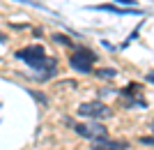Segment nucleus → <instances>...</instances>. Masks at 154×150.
I'll return each mask as SVG.
<instances>
[{"label":"nucleus","instance_id":"f257e3e1","mask_svg":"<svg viewBox=\"0 0 154 150\" xmlns=\"http://www.w3.org/2000/svg\"><path fill=\"white\" fill-rule=\"evenodd\" d=\"M16 58L23 60L28 67L37 69L39 81H46V78H51L53 74H55V58L46 56V51H44L42 44H32V46H26V49L16 51Z\"/></svg>","mask_w":154,"mask_h":150},{"label":"nucleus","instance_id":"f03ea898","mask_svg":"<svg viewBox=\"0 0 154 150\" xmlns=\"http://www.w3.org/2000/svg\"><path fill=\"white\" fill-rule=\"evenodd\" d=\"M99 56L90 49H85V46H78L76 51L69 56V65L71 69H76L78 74H92V65H94Z\"/></svg>","mask_w":154,"mask_h":150},{"label":"nucleus","instance_id":"7ed1b4c3","mask_svg":"<svg viewBox=\"0 0 154 150\" xmlns=\"http://www.w3.org/2000/svg\"><path fill=\"white\" fill-rule=\"evenodd\" d=\"M78 116L81 118H88V120H101V118H110L113 111H110L108 106L103 104L101 99H92V102H83V104L78 106Z\"/></svg>","mask_w":154,"mask_h":150},{"label":"nucleus","instance_id":"20e7f679","mask_svg":"<svg viewBox=\"0 0 154 150\" xmlns=\"http://www.w3.org/2000/svg\"><path fill=\"white\" fill-rule=\"evenodd\" d=\"M74 132H76L78 136H83V139H90V141L106 136V127H103L99 120H90V123H78V125H74Z\"/></svg>","mask_w":154,"mask_h":150},{"label":"nucleus","instance_id":"39448f33","mask_svg":"<svg viewBox=\"0 0 154 150\" xmlns=\"http://www.w3.org/2000/svg\"><path fill=\"white\" fill-rule=\"evenodd\" d=\"M129 143L127 141H113L108 136H101V139H94L92 141V148L90 150H127Z\"/></svg>","mask_w":154,"mask_h":150},{"label":"nucleus","instance_id":"423d86ee","mask_svg":"<svg viewBox=\"0 0 154 150\" xmlns=\"http://www.w3.org/2000/svg\"><path fill=\"white\" fill-rule=\"evenodd\" d=\"M53 39H55L58 44H64V46H74V42H71V39L67 37V35H62V33H55V35H53Z\"/></svg>","mask_w":154,"mask_h":150},{"label":"nucleus","instance_id":"0eeeda50","mask_svg":"<svg viewBox=\"0 0 154 150\" xmlns=\"http://www.w3.org/2000/svg\"><path fill=\"white\" fill-rule=\"evenodd\" d=\"M115 74H117L115 69H110V67H101V69L97 72V76H101V78H113Z\"/></svg>","mask_w":154,"mask_h":150},{"label":"nucleus","instance_id":"6e6552de","mask_svg":"<svg viewBox=\"0 0 154 150\" xmlns=\"http://www.w3.org/2000/svg\"><path fill=\"white\" fill-rule=\"evenodd\" d=\"M16 2H23V5H30V7H37V9H44V5L39 0H16Z\"/></svg>","mask_w":154,"mask_h":150},{"label":"nucleus","instance_id":"1a4fd4ad","mask_svg":"<svg viewBox=\"0 0 154 150\" xmlns=\"http://www.w3.org/2000/svg\"><path fill=\"white\" fill-rule=\"evenodd\" d=\"M113 2H115V5H120V7H136V5H138L136 0H113Z\"/></svg>","mask_w":154,"mask_h":150},{"label":"nucleus","instance_id":"9d476101","mask_svg":"<svg viewBox=\"0 0 154 150\" xmlns=\"http://www.w3.org/2000/svg\"><path fill=\"white\" fill-rule=\"evenodd\" d=\"M138 141H140L143 145H154V136H140Z\"/></svg>","mask_w":154,"mask_h":150},{"label":"nucleus","instance_id":"9b49d317","mask_svg":"<svg viewBox=\"0 0 154 150\" xmlns=\"http://www.w3.org/2000/svg\"><path fill=\"white\" fill-rule=\"evenodd\" d=\"M145 81H147V83H152V85H154V72H147V74H145Z\"/></svg>","mask_w":154,"mask_h":150},{"label":"nucleus","instance_id":"f8f14e48","mask_svg":"<svg viewBox=\"0 0 154 150\" xmlns=\"http://www.w3.org/2000/svg\"><path fill=\"white\" fill-rule=\"evenodd\" d=\"M5 39H7V37H5V35H0V44H2V42H5Z\"/></svg>","mask_w":154,"mask_h":150},{"label":"nucleus","instance_id":"ddd939ff","mask_svg":"<svg viewBox=\"0 0 154 150\" xmlns=\"http://www.w3.org/2000/svg\"><path fill=\"white\" fill-rule=\"evenodd\" d=\"M152 132H154V123H152Z\"/></svg>","mask_w":154,"mask_h":150}]
</instances>
